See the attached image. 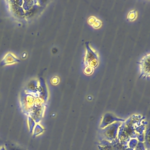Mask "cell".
I'll list each match as a JSON object with an SVG mask.
<instances>
[{
	"instance_id": "5bb4252c",
	"label": "cell",
	"mask_w": 150,
	"mask_h": 150,
	"mask_svg": "<svg viewBox=\"0 0 150 150\" xmlns=\"http://www.w3.org/2000/svg\"><path fill=\"white\" fill-rule=\"evenodd\" d=\"M3 145H2V141H1V140L0 139V148Z\"/></svg>"
},
{
	"instance_id": "9c48e42d",
	"label": "cell",
	"mask_w": 150,
	"mask_h": 150,
	"mask_svg": "<svg viewBox=\"0 0 150 150\" xmlns=\"http://www.w3.org/2000/svg\"><path fill=\"white\" fill-rule=\"evenodd\" d=\"M28 124H29V126L30 132H32V131H33V128L35 125V122L34 121L33 118H32L30 117H28Z\"/></svg>"
},
{
	"instance_id": "52a82bcc",
	"label": "cell",
	"mask_w": 150,
	"mask_h": 150,
	"mask_svg": "<svg viewBox=\"0 0 150 150\" xmlns=\"http://www.w3.org/2000/svg\"><path fill=\"white\" fill-rule=\"evenodd\" d=\"M4 146L6 150H25L22 147L11 144H6Z\"/></svg>"
},
{
	"instance_id": "8fae6325",
	"label": "cell",
	"mask_w": 150,
	"mask_h": 150,
	"mask_svg": "<svg viewBox=\"0 0 150 150\" xmlns=\"http://www.w3.org/2000/svg\"><path fill=\"white\" fill-rule=\"evenodd\" d=\"M43 132V128L39 125H37L35 128V131H34V133H33V135L35 136L38 134H39L40 133Z\"/></svg>"
},
{
	"instance_id": "ba28073f",
	"label": "cell",
	"mask_w": 150,
	"mask_h": 150,
	"mask_svg": "<svg viewBox=\"0 0 150 150\" xmlns=\"http://www.w3.org/2000/svg\"><path fill=\"white\" fill-rule=\"evenodd\" d=\"M34 2H35L32 1H23V9H24L26 11L29 10L35 5Z\"/></svg>"
},
{
	"instance_id": "5b68a950",
	"label": "cell",
	"mask_w": 150,
	"mask_h": 150,
	"mask_svg": "<svg viewBox=\"0 0 150 150\" xmlns=\"http://www.w3.org/2000/svg\"><path fill=\"white\" fill-rule=\"evenodd\" d=\"M19 61H20V60L19 59H18L17 57H16L15 56H13L12 54L8 53L4 57V58L2 59L0 64L1 66H2L4 64H11L13 63H15V62H18Z\"/></svg>"
},
{
	"instance_id": "4fadbf2b",
	"label": "cell",
	"mask_w": 150,
	"mask_h": 150,
	"mask_svg": "<svg viewBox=\"0 0 150 150\" xmlns=\"http://www.w3.org/2000/svg\"><path fill=\"white\" fill-rule=\"evenodd\" d=\"M0 150H6L5 149V146L3 145L1 148H0Z\"/></svg>"
},
{
	"instance_id": "7c38bea8",
	"label": "cell",
	"mask_w": 150,
	"mask_h": 150,
	"mask_svg": "<svg viewBox=\"0 0 150 150\" xmlns=\"http://www.w3.org/2000/svg\"><path fill=\"white\" fill-rule=\"evenodd\" d=\"M84 72L87 74H90L93 72V68L90 66H86L84 70Z\"/></svg>"
},
{
	"instance_id": "6da1fadb",
	"label": "cell",
	"mask_w": 150,
	"mask_h": 150,
	"mask_svg": "<svg viewBox=\"0 0 150 150\" xmlns=\"http://www.w3.org/2000/svg\"><path fill=\"white\" fill-rule=\"evenodd\" d=\"M86 46L87 52L84 59V64L86 67L90 66L93 69L98 64V57L96 53L89 46L88 42L86 43Z\"/></svg>"
},
{
	"instance_id": "30bf717a",
	"label": "cell",
	"mask_w": 150,
	"mask_h": 150,
	"mask_svg": "<svg viewBox=\"0 0 150 150\" xmlns=\"http://www.w3.org/2000/svg\"><path fill=\"white\" fill-rule=\"evenodd\" d=\"M146 146H147L148 145V146H150V127H149L146 131Z\"/></svg>"
},
{
	"instance_id": "3957f363",
	"label": "cell",
	"mask_w": 150,
	"mask_h": 150,
	"mask_svg": "<svg viewBox=\"0 0 150 150\" xmlns=\"http://www.w3.org/2000/svg\"><path fill=\"white\" fill-rule=\"evenodd\" d=\"M120 124H121L120 122H115L108 125V127H106L103 131L104 135L110 139L114 138L116 136L117 129Z\"/></svg>"
},
{
	"instance_id": "277c9868",
	"label": "cell",
	"mask_w": 150,
	"mask_h": 150,
	"mask_svg": "<svg viewBox=\"0 0 150 150\" xmlns=\"http://www.w3.org/2000/svg\"><path fill=\"white\" fill-rule=\"evenodd\" d=\"M120 121L124 122L125 120L124 119L119 118L117 117H115L110 113H107L104 115L103 118V120L100 125V127L104 128L113 122H120Z\"/></svg>"
},
{
	"instance_id": "7a4b0ae2",
	"label": "cell",
	"mask_w": 150,
	"mask_h": 150,
	"mask_svg": "<svg viewBox=\"0 0 150 150\" xmlns=\"http://www.w3.org/2000/svg\"><path fill=\"white\" fill-rule=\"evenodd\" d=\"M138 63L140 66V77L150 76V54L144 56Z\"/></svg>"
},
{
	"instance_id": "8992f818",
	"label": "cell",
	"mask_w": 150,
	"mask_h": 150,
	"mask_svg": "<svg viewBox=\"0 0 150 150\" xmlns=\"http://www.w3.org/2000/svg\"><path fill=\"white\" fill-rule=\"evenodd\" d=\"M11 9L13 13L18 17H23L25 15V12L21 6H19L14 4H11Z\"/></svg>"
}]
</instances>
